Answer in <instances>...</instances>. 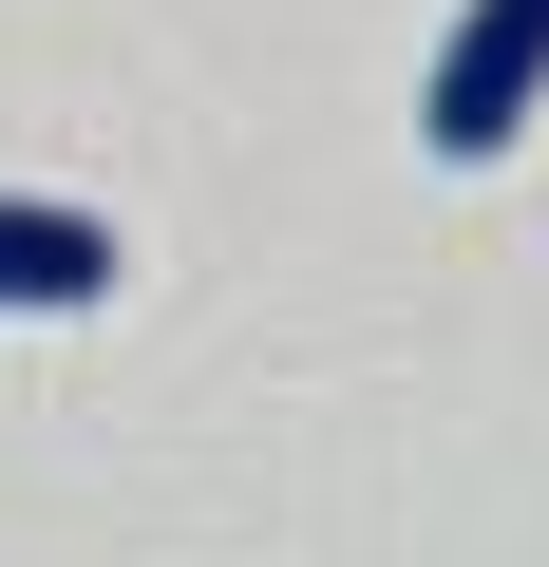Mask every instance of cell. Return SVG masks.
Returning a JSON list of instances; mask_svg holds the SVG:
<instances>
[{
	"label": "cell",
	"instance_id": "6da1fadb",
	"mask_svg": "<svg viewBox=\"0 0 549 567\" xmlns=\"http://www.w3.org/2000/svg\"><path fill=\"white\" fill-rule=\"evenodd\" d=\"M530 114H549V0H455V39L417 76V152L436 171H492Z\"/></svg>",
	"mask_w": 549,
	"mask_h": 567
},
{
	"label": "cell",
	"instance_id": "7a4b0ae2",
	"mask_svg": "<svg viewBox=\"0 0 549 567\" xmlns=\"http://www.w3.org/2000/svg\"><path fill=\"white\" fill-rule=\"evenodd\" d=\"M77 303H114V227L58 189H0V322H77Z\"/></svg>",
	"mask_w": 549,
	"mask_h": 567
}]
</instances>
